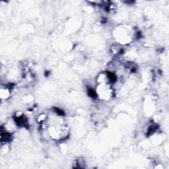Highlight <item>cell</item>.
<instances>
[{"label":"cell","instance_id":"7a4b0ae2","mask_svg":"<svg viewBox=\"0 0 169 169\" xmlns=\"http://www.w3.org/2000/svg\"><path fill=\"white\" fill-rule=\"evenodd\" d=\"M46 119V116L45 115V114H41V116H38V121L40 123H42V122H44V121H45Z\"/></svg>","mask_w":169,"mask_h":169},{"label":"cell","instance_id":"6da1fadb","mask_svg":"<svg viewBox=\"0 0 169 169\" xmlns=\"http://www.w3.org/2000/svg\"><path fill=\"white\" fill-rule=\"evenodd\" d=\"M97 95L101 98L107 100L110 98L112 94V91L111 89L110 84L108 83H99L97 91Z\"/></svg>","mask_w":169,"mask_h":169}]
</instances>
